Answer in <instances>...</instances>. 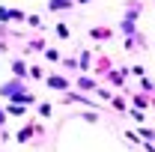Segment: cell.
Returning a JSON list of instances; mask_svg holds the SVG:
<instances>
[{"label": "cell", "instance_id": "obj_1", "mask_svg": "<svg viewBox=\"0 0 155 152\" xmlns=\"http://www.w3.org/2000/svg\"><path fill=\"white\" fill-rule=\"evenodd\" d=\"M48 84H51V87H57V90H63V87H69V81H66V78H48Z\"/></svg>", "mask_w": 155, "mask_h": 152}, {"label": "cell", "instance_id": "obj_2", "mask_svg": "<svg viewBox=\"0 0 155 152\" xmlns=\"http://www.w3.org/2000/svg\"><path fill=\"white\" fill-rule=\"evenodd\" d=\"M18 87H21V81H12V84H6V87H3L0 93H3V95H12L15 90H18Z\"/></svg>", "mask_w": 155, "mask_h": 152}, {"label": "cell", "instance_id": "obj_3", "mask_svg": "<svg viewBox=\"0 0 155 152\" xmlns=\"http://www.w3.org/2000/svg\"><path fill=\"white\" fill-rule=\"evenodd\" d=\"M72 3H66V0H51V9H69Z\"/></svg>", "mask_w": 155, "mask_h": 152}, {"label": "cell", "instance_id": "obj_4", "mask_svg": "<svg viewBox=\"0 0 155 152\" xmlns=\"http://www.w3.org/2000/svg\"><path fill=\"white\" fill-rule=\"evenodd\" d=\"M12 69H15V75H24V72H27V66H24V63H15Z\"/></svg>", "mask_w": 155, "mask_h": 152}, {"label": "cell", "instance_id": "obj_5", "mask_svg": "<svg viewBox=\"0 0 155 152\" xmlns=\"http://www.w3.org/2000/svg\"><path fill=\"white\" fill-rule=\"evenodd\" d=\"M3 119H6V116H3V111H0V122H3Z\"/></svg>", "mask_w": 155, "mask_h": 152}]
</instances>
